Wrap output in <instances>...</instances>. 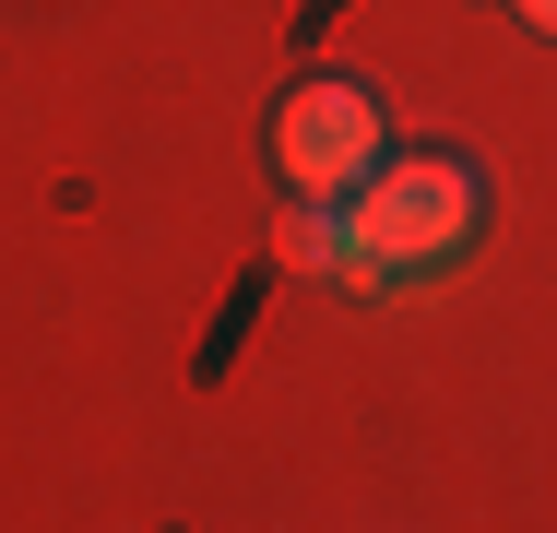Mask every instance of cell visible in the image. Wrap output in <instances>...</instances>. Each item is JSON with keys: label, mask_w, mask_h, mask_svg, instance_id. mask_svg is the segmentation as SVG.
I'll return each instance as SVG.
<instances>
[{"label": "cell", "mask_w": 557, "mask_h": 533, "mask_svg": "<svg viewBox=\"0 0 557 533\" xmlns=\"http://www.w3.org/2000/svg\"><path fill=\"white\" fill-rule=\"evenodd\" d=\"M356 213V249L380 273H416V261H450L474 237V166L462 154H380L368 190H344Z\"/></svg>", "instance_id": "obj_1"}, {"label": "cell", "mask_w": 557, "mask_h": 533, "mask_svg": "<svg viewBox=\"0 0 557 533\" xmlns=\"http://www.w3.org/2000/svg\"><path fill=\"white\" fill-rule=\"evenodd\" d=\"M273 166H285V190L297 202H344V190H368V166H380V96L368 84H297V96L273 107Z\"/></svg>", "instance_id": "obj_2"}, {"label": "cell", "mask_w": 557, "mask_h": 533, "mask_svg": "<svg viewBox=\"0 0 557 533\" xmlns=\"http://www.w3.org/2000/svg\"><path fill=\"white\" fill-rule=\"evenodd\" d=\"M285 261H297V273H344V285H380V261L356 249V213L344 202H297L285 213Z\"/></svg>", "instance_id": "obj_3"}, {"label": "cell", "mask_w": 557, "mask_h": 533, "mask_svg": "<svg viewBox=\"0 0 557 533\" xmlns=\"http://www.w3.org/2000/svg\"><path fill=\"white\" fill-rule=\"evenodd\" d=\"M510 12H522V24H534V36H557V0H510Z\"/></svg>", "instance_id": "obj_4"}]
</instances>
